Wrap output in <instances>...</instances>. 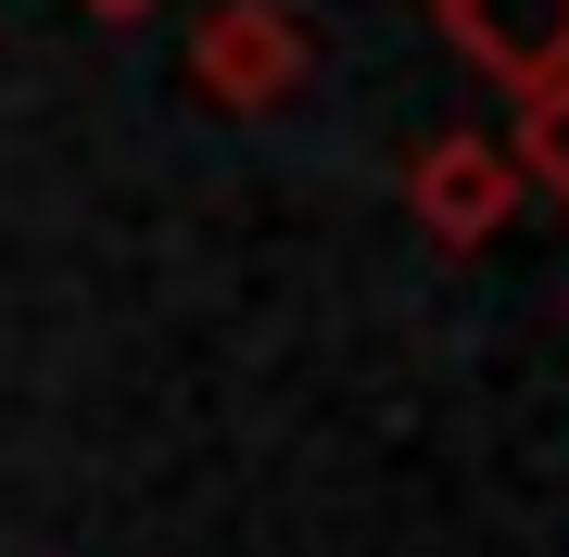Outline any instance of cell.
<instances>
[{"mask_svg": "<svg viewBox=\"0 0 569 557\" xmlns=\"http://www.w3.org/2000/svg\"><path fill=\"white\" fill-rule=\"evenodd\" d=\"M190 102H216V115H291L305 102V77H317V26L291 13V0H216L203 26H190Z\"/></svg>", "mask_w": 569, "mask_h": 557, "instance_id": "1", "label": "cell"}, {"mask_svg": "<svg viewBox=\"0 0 569 557\" xmlns=\"http://www.w3.org/2000/svg\"><path fill=\"white\" fill-rule=\"evenodd\" d=\"M519 203H531V178H519V152L493 140V127H443V140H418V166H406V216H418L443 253L507 241Z\"/></svg>", "mask_w": 569, "mask_h": 557, "instance_id": "2", "label": "cell"}, {"mask_svg": "<svg viewBox=\"0 0 569 557\" xmlns=\"http://www.w3.org/2000/svg\"><path fill=\"white\" fill-rule=\"evenodd\" d=\"M430 26H443L456 63H481L507 89L569 77V0H430Z\"/></svg>", "mask_w": 569, "mask_h": 557, "instance_id": "3", "label": "cell"}, {"mask_svg": "<svg viewBox=\"0 0 569 557\" xmlns=\"http://www.w3.org/2000/svg\"><path fill=\"white\" fill-rule=\"evenodd\" d=\"M507 152H519V178L545 190V203H569V77L519 89V127H507Z\"/></svg>", "mask_w": 569, "mask_h": 557, "instance_id": "4", "label": "cell"}, {"mask_svg": "<svg viewBox=\"0 0 569 557\" xmlns=\"http://www.w3.org/2000/svg\"><path fill=\"white\" fill-rule=\"evenodd\" d=\"M77 13H102V26H140V13H152V0H77Z\"/></svg>", "mask_w": 569, "mask_h": 557, "instance_id": "5", "label": "cell"}]
</instances>
